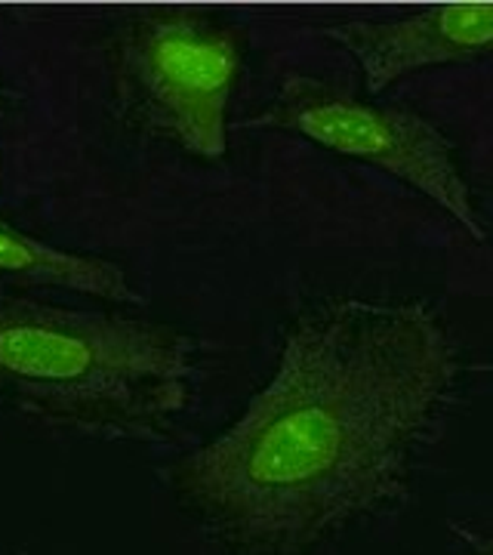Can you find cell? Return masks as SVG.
Wrapping results in <instances>:
<instances>
[{
    "label": "cell",
    "mask_w": 493,
    "mask_h": 555,
    "mask_svg": "<svg viewBox=\"0 0 493 555\" xmlns=\"http://www.w3.org/2000/svg\"><path fill=\"white\" fill-rule=\"evenodd\" d=\"M463 356L419 299H317L235 423L167 469L182 516L225 555H312L401 509L454 414Z\"/></svg>",
    "instance_id": "obj_1"
},
{
    "label": "cell",
    "mask_w": 493,
    "mask_h": 555,
    "mask_svg": "<svg viewBox=\"0 0 493 555\" xmlns=\"http://www.w3.org/2000/svg\"><path fill=\"white\" fill-rule=\"evenodd\" d=\"M197 392V343L164 321L0 297V404L47 429L167 444Z\"/></svg>",
    "instance_id": "obj_2"
},
{
    "label": "cell",
    "mask_w": 493,
    "mask_h": 555,
    "mask_svg": "<svg viewBox=\"0 0 493 555\" xmlns=\"http://www.w3.org/2000/svg\"><path fill=\"white\" fill-rule=\"evenodd\" d=\"M247 31L200 10H148L120 25L112 80L120 118L185 155H229V105Z\"/></svg>",
    "instance_id": "obj_3"
},
{
    "label": "cell",
    "mask_w": 493,
    "mask_h": 555,
    "mask_svg": "<svg viewBox=\"0 0 493 555\" xmlns=\"http://www.w3.org/2000/svg\"><path fill=\"white\" fill-rule=\"evenodd\" d=\"M241 127L290 133L339 158L379 167L456 219L469 238L488 241L451 139L411 108L361 100L312 75H287L275 100Z\"/></svg>",
    "instance_id": "obj_4"
},
{
    "label": "cell",
    "mask_w": 493,
    "mask_h": 555,
    "mask_svg": "<svg viewBox=\"0 0 493 555\" xmlns=\"http://www.w3.org/2000/svg\"><path fill=\"white\" fill-rule=\"evenodd\" d=\"M324 35L361 68L371 96L394 80L441 65L484 60L493 53V3L423 7L394 20H346Z\"/></svg>",
    "instance_id": "obj_5"
},
{
    "label": "cell",
    "mask_w": 493,
    "mask_h": 555,
    "mask_svg": "<svg viewBox=\"0 0 493 555\" xmlns=\"http://www.w3.org/2000/svg\"><path fill=\"white\" fill-rule=\"evenodd\" d=\"M0 278L28 287L75 291L120 306L142 302V294L112 259L56 247L10 225L7 219H0Z\"/></svg>",
    "instance_id": "obj_6"
},
{
    "label": "cell",
    "mask_w": 493,
    "mask_h": 555,
    "mask_svg": "<svg viewBox=\"0 0 493 555\" xmlns=\"http://www.w3.org/2000/svg\"><path fill=\"white\" fill-rule=\"evenodd\" d=\"M451 528H454L456 537H459L463 546H466V553L463 555H493V525L491 528H469V525L454 521Z\"/></svg>",
    "instance_id": "obj_7"
},
{
    "label": "cell",
    "mask_w": 493,
    "mask_h": 555,
    "mask_svg": "<svg viewBox=\"0 0 493 555\" xmlns=\"http://www.w3.org/2000/svg\"><path fill=\"white\" fill-rule=\"evenodd\" d=\"M0 108H3V100H0Z\"/></svg>",
    "instance_id": "obj_8"
},
{
    "label": "cell",
    "mask_w": 493,
    "mask_h": 555,
    "mask_svg": "<svg viewBox=\"0 0 493 555\" xmlns=\"http://www.w3.org/2000/svg\"><path fill=\"white\" fill-rule=\"evenodd\" d=\"M16 555H22V553H16Z\"/></svg>",
    "instance_id": "obj_9"
}]
</instances>
